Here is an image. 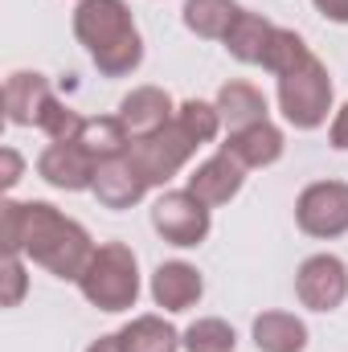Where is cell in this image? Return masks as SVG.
Segmentation results:
<instances>
[{"label": "cell", "instance_id": "cell-1", "mask_svg": "<svg viewBox=\"0 0 348 352\" xmlns=\"http://www.w3.org/2000/svg\"><path fill=\"white\" fill-rule=\"evenodd\" d=\"M0 238H4V254H25L29 263L50 270L54 278L78 283L87 270L94 242H90L87 226L66 217L58 205L50 201H0Z\"/></svg>", "mask_w": 348, "mask_h": 352}, {"label": "cell", "instance_id": "cell-2", "mask_svg": "<svg viewBox=\"0 0 348 352\" xmlns=\"http://www.w3.org/2000/svg\"><path fill=\"white\" fill-rule=\"evenodd\" d=\"M74 37L102 78H127L144 62V37L127 0H78Z\"/></svg>", "mask_w": 348, "mask_h": 352}, {"label": "cell", "instance_id": "cell-3", "mask_svg": "<svg viewBox=\"0 0 348 352\" xmlns=\"http://www.w3.org/2000/svg\"><path fill=\"white\" fill-rule=\"evenodd\" d=\"M78 291H83V299L90 307H98L107 316L135 307V299H140V258H135V250L123 246V242L94 246L87 270L78 278Z\"/></svg>", "mask_w": 348, "mask_h": 352}, {"label": "cell", "instance_id": "cell-4", "mask_svg": "<svg viewBox=\"0 0 348 352\" xmlns=\"http://www.w3.org/2000/svg\"><path fill=\"white\" fill-rule=\"evenodd\" d=\"M332 74L328 66L312 54L299 70L283 74L279 78V111L283 119L295 127V131H316L328 123V111H332Z\"/></svg>", "mask_w": 348, "mask_h": 352}, {"label": "cell", "instance_id": "cell-5", "mask_svg": "<svg viewBox=\"0 0 348 352\" xmlns=\"http://www.w3.org/2000/svg\"><path fill=\"white\" fill-rule=\"evenodd\" d=\"M197 140L180 127V123H168V127H160V131H152V135H135L131 140V148H127V160L135 164V173L144 176L152 188H164L173 176H180V168L197 156Z\"/></svg>", "mask_w": 348, "mask_h": 352}, {"label": "cell", "instance_id": "cell-6", "mask_svg": "<svg viewBox=\"0 0 348 352\" xmlns=\"http://www.w3.org/2000/svg\"><path fill=\"white\" fill-rule=\"evenodd\" d=\"M295 226L316 238L332 242L348 234V180H312L295 197Z\"/></svg>", "mask_w": 348, "mask_h": 352}, {"label": "cell", "instance_id": "cell-7", "mask_svg": "<svg viewBox=\"0 0 348 352\" xmlns=\"http://www.w3.org/2000/svg\"><path fill=\"white\" fill-rule=\"evenodd\" d=\"M152 230L180 250H193L209 238L213 230V217H209V205H201L188 188H164L156 201H152Z\"/></svg>", "mask_w": 348, "mask_h": 352}, {"label": "cell", "instance_id": "cell-8", "mask_svg": "<svg viewBox=\"0 0 348 352\" xmlns=\"http://www.w3.org/2000/svg\"><path fill=\"white\" fill-rule=\"evenodd\" d=\"M295 299L307 311H336L348 299V263L336 254H312L295 270Z\"/></svg>", "mask_w": 348, "mask_h": 352}, {"label": "cell", "instance_id": "cell-9", "mask_svg": "<svg viewBox=\"0 0 348 352\" xmlns=\"http://www.w3.org/2000/svg\"><path fill=\"white\" fill-rule=\"evenodd\" d=\"M98 160L90 156L83 144H50L37 156V176L62 192H90L94 188Z\"/></svg>", "mask_w": 348, "mask_h": 352}, {"label": "cell", "instance_id": "cell-10", "mask_svg": "<svg viewBox=\"0 0 348 352\" xmlns=\"http://www.w3.org/2000/svg\"><path fill=\"white\" fill-rule=\"evenodd\" d=\"M54 102H58V94L50 87V78L37 70H17L4 78V115L12 127H41V119Z\"/></svg>", "mask_w": 348, "mask_h": 352}, {"label": "cell", "instance_id": "cell-11", "mask_svg": "<svg viewBox=\"0 0 348 352\" xmlns=\"http://www.w3.org/2000/svg\"><path fill=\"white\" fill-rule=\"evenodd\" d=\"M242 184H246V168L230 156V152H213L209 160H201L188 180H184V188L201 201V205H209V209H217V205H230L238 192H242Z\"/></svg>", "mask_w": 348, "mask_h": 352}, {"label": "cell", "instance_id": "cell-12", "mask_svg": "<svg viewBox=\"0 0 348 352\" xmlns=\"http://www.w3.org/2000/svg\"><path fill=\"white\" fill-rule=\"evenodd\" d=\"M221 152H230L246 173H250V168H270V164L283 160L287 135H283L279 123L262 119V123H250V127H242V131H230L226 144H221Z\"/></svg>", "mask_w": 348, "mask_h": 352}, {"label": "cell", "instance_id": "cell-13", "mask_svg": "<svg viewBox=\"0 0 348 352\" xmlns=\"http://www.w3.org/2000/svg\"><path fill=\"white\" fill-rule=\"evenodd\" d=\"M148 291H152V303H156V307H164V311H188V307L201 303L205 278H201V270L193 263L173 258V263H160L152 270Z\"/></svg>", "mask_w": 348, "mask_h": 352}, {"label": "cell", "instance_id": "cell-14", "mask_svg": "<svg viewBox=\"0 0 348 352\" xmlns=\"http://www.w3.org/2000/svg\"><path fill=\"white\" fill-rule=\"evenodd\" d=\"M115 115L123 119V127L135 140V135H152V131L168 127L176 119V102L164 87H135L131 94H123V102H119Z\"/></svg>", "mask_w": 348, "mask_h": 352}, {"label": "cell", "instance_id": "cell-15", "mask_svg": "<svg viewBox=\"0 0 348 352\" xmlns=\"http://www.w3.org/2000/svg\"><path fill=\"white\" fill-rule=\"evenodd\" d=\"M148 180L135 173V164L127 160V156H119V160H107V164H98V173H94V201L102 205V209H131V205H140L144 197H148Z\"/></svg>", "mask_w": 348, "mask_h": 352}, {"label": "cell", "instance_id": "cell-16", "mask_svg": "<svg viewBox=\"0 0 348 352\" xmlns=\"http://www.w3.org/2000/svg\"><path fill=\"white\" fill-rule=\"evenodd\" d=\"M270 33H274V25H270L262 12L242 8L238 21L230 25V33H226L221 45H226V54H230L234 62H242V66H262L266 45H270Z\"/></svg>", "mask_w": 348, "mask_h": 352}, {"label": "cell", "instance_id": "cell-17", "mask_svg": "<svg viewBox=\"0 0 348 352\" xmlns=\"http://www.w3.org/2000/svg\"><path fill=\"white\" fill-rule=\"evenodd\" d=\"M254 349L259 352H303L307 349V324L295 311H262L254 316Z\"/></svg>", "mask_w": 348, "mask_h": 352}, {"label": "cell", "instance_id": "cell-18", "mask_svg": "<svg viewBox=\"0 0 348 352\" xmlns=\"http://www.w3.org/2000/svg\"><path fill=\"white\" fill-rule=\"evenodd\" d=\"M217 111H221V123L230 127V131H242V127H250V123H262V119H270V111H266V94H262L254 82H242V78H234V82H226V87L217 90Z\"/></svg>", "mask_w": 348, "mask_h": 352}, {"label": "cell", "instance_id": "cell-19", "mask_svg": "<svg viewBox=\"0 0 348 352\" xmlns=\"http://www.w3.org/2000/svg\"><path fill=\"white\" fill-rule=\"evenodd\" d=\"M238 12H242L238 0H184L180 21L201 41H226V33L238 21Z\"/></svg>", "mask_w": 348, "mask_h": 352}, {"label": "cell", "instance_id": "cell-20", "mask_svg": "<svg viewBox=\"0 0 348 352\" xmlns=\"http://www.w3.org/2000/svg\"><path fill=\"white\" fill-rule=\"evenodd\" d=\"M115 336H119V349L123 352H180L184 349L180 344V332H176L164 316H135Z\"/></svg>", "mask_w": 348, "mask_h": 352}, {"label": "cell", "instance_id": "cell-21", "mask_svg": "<svg viewBox=\"0 0 348 352\" xmlns=\"http://www.w3.org/2000/svg\"><path fill=\"white\" fill-rule=\"evenodd\" d=\"M74 144H83L98 164H107V160L127 156V148H131V131L123 127L119 115H94V119L83 123V131H78Z\"/></svg>", "mask_w": 348, "mask_h": 352}, {"label": "cell", "instance_id": "cell-22", "mask_svg": "<svg viewBox=\"0 0 348 352\" xmlns=\"http://www.w3.org/2000/svg\"><path fill=\"white\" fill-rule=\"evenodd\" d=\"M307 58H312L307 41H303L295 29H283V25H274V33H270V45H266V58H262V70H266V74H274V78H283V74L299 70Z\"/></svg>", "mask_w": 348, "mask_h": 352}, {"label": "cell", "instance_id": "cell-23", "mask_svg": "<svg viewBox=\"0 0 348 352\" xmlns=\"http://www.w3.org/2000/svg\"><path fill=\"white\" fill-rule=\"evenodd\" d=\"M184 352H238V332L221 316H201L180 332Z\"/></svg>", "mask_w": 348, "mask_h": 352}, {"label": "cell", "instance_id": "cell-24", "mask_svg": "<svg viewBox=\"0 0 348 352\" xmlns=\"http://www.w3.org/2000/svg\"><path fill=\"white\" fill-rule=\"evenodd\" d=\"M176 123L197 140V144H213L217 135H221V111H217V102H205V98H184L180 107H176Z\"/></svg>", "mask_w": 348, "mask_h": 352}, {"label": "cell", "instance_id": "cell-25", "mask_svg": "<svg viewBox=\"0 0 348 352\" xmlns=\"http://www.w3.org/2000/svg\"><path fill=\"white\" fill-rule=\"evenodd\" d=\"M0 278H4V295H0V303H4V307H21V299H25V291H29L25 254H4V263H0Z\"/></svg>", "mask_w": 348, "mask_h": 352}, {"label": "cell", "instance_id": "cell-26", "mask_svg": "<svg viewBox=\"0 0 348 352\" xmlns=\"http://www.w3.org/2000/svg\"><path fill=\"white\" fill-rule=\"evenodd\" d=\"M21 173H25L21 152H17V148H4V152H0V184H4V188H17Z\"/></svg>", "mask_w": 348, "mask_h": 352}, {"label": "cell", "instance_id": "cell-27", "mask_svg": "<svg viewBox=\"0 0 348 352\" xmlns=\"http://www.w3.org/2000/svg\"><path fill=\"white\" fill-rule=\"evenodd\" d=\"M328 144L336 152H348V102L340 111H332V123H328Z\"/></svg>", "mask_w": 348, "mask_h": 352}, {"label": "cell", "instance_id": "cell-28", "mask_svg": "<svg viewBox=\"0 0 348 352\" xmlns=\"http://www.w3.org/2000/svg\"><path fill=\"white\" fill-rule=\"evenodd\" d=\"M316 4V12L324 16V21H332V25H348V0H312Z\"/></svg>", "mask_w": 348, "mask_h": 352}, {"label": "cell", "instance_id": "cell-29", "mask_svg": "<svg viewBox=\"0 0 348 352\" xmlns=\"http://www.w3.org/2000/svg\"><path fill=\"white\" fill-rule=\"evenodd\" d=\"M87 352H123V349H119V336H98Z\"/></svg>", "mask_w": 348, "mask_h": 352}]
</instances>
